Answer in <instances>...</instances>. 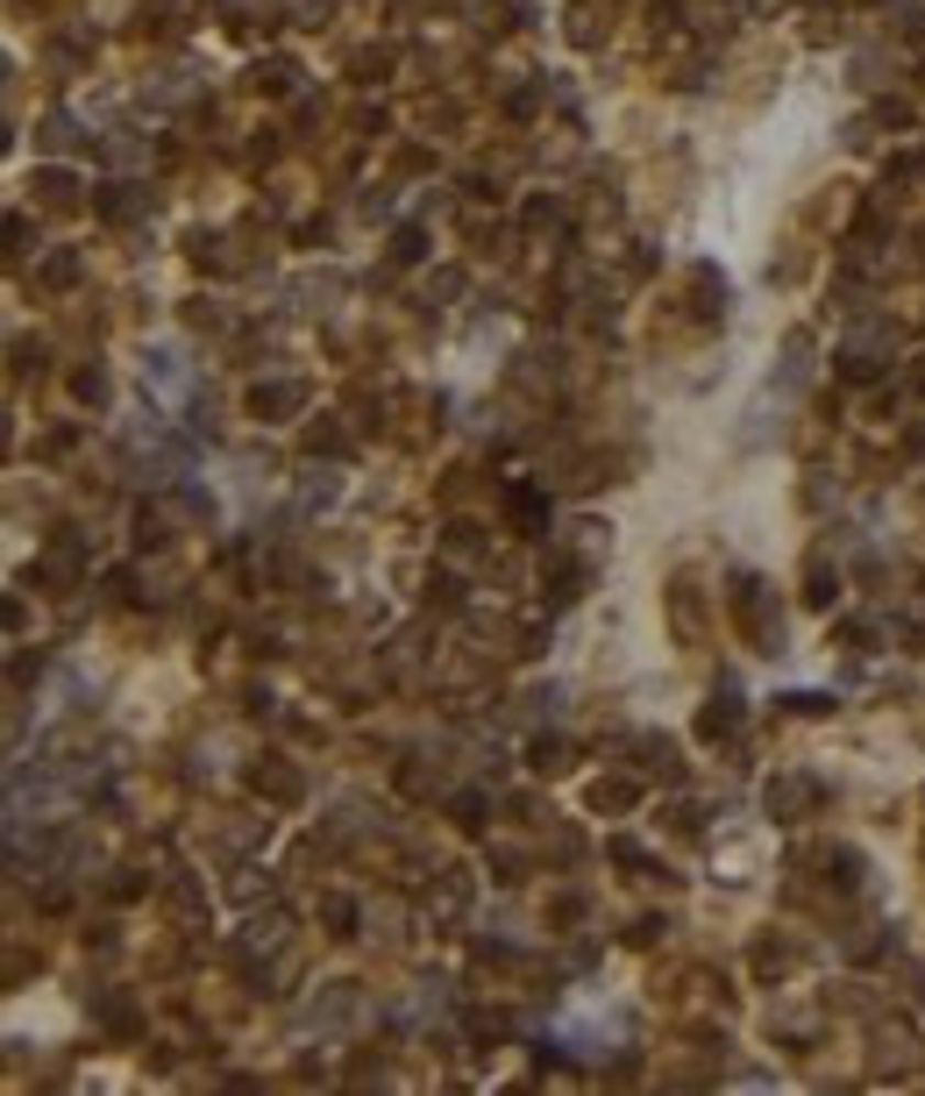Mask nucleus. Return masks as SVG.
I'll use <instances>...</instances> for the list:
<instances>
[{
  "label": "nucleus",
  "mask_w": 925,
  "mask_h": 1096,
  "mask_svg": "<svg viewBox=\"0 0 925 1096\" xmlns=\"http://www.w3.org/2000/svg\"><path fill=\"white\" fill-rule=\"evenodd\" d=\"M143 378H157V392H164V399H178V392H186V364H178V350H157Z\"/></svg>",
  "instance_id": "1"
}]
</instances>
